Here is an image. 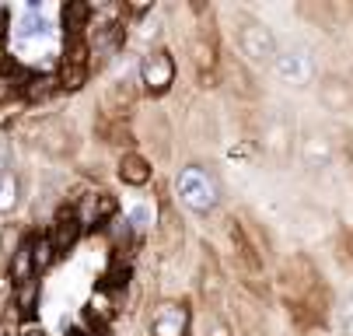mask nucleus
Wrapping results in <instances>:
<instances>
[{
	"label": "nucleus",
	"mask_w": 353,
	"mask_h": 336,
	"mask_svg": "<svg viewBox=\"0 0 353 336\" xmlns=\"http://www.w3.org/2000/svg\"><path fill=\"white\" fill-rule=\"evenodd\" d=\"M175 193L192 214H210L221 204V186L203 165H185L175 179Z\"/></svg>",
	"instance_id": "obj_1"
},
{
	"label": "nucleus",
	"mask_w": 353,
	"mask_h": 336,
	"mask_svg": "<svg viewBox=\"0 0 353 336\" xmlns=\"http://www.w3.org/2000/svg\"><path fill=\"white\" fill-rule=\"evenodd\" d=\"M234 39H238V50L248 63H256V67H266L273 63L276 57V35L266 21L259 18H248V14H238V28H234Z\"/></svg>",
	"instance_id": "obj_2"
},
{
	"label": "nucleus",
	"mask_w": 353,
	"mask_h": 336,
	"mask_svg": "<svg viewBox=\"0 0 353 336\" xmlns=\"http://www.w3.org/2000/svg\"><path fill=\"white\" fill-rule=\"evenodd\" d=\"M273 70L283 84L290 88H308L315 81V60L305 46H283L273 57Z\"/></svg>",
	"instance_id": "obj_3"
},
{
	"label": "nucleus",
	"mask_w": 353,
	"mask_h": 336,
	"mask_svg": "<svg viewBox=\"0 0 353 336\" xmlns=\"http://www.w3.org/2000/svg\"><path fill=\"white\" fill-rule=\"evenodd\" d=\"M259 144L270 161L276 165H287L290 155H294V123L283 116V112H270L263 119V130H259Z\"/></svg>",
	"instance_id": "obj_4"
},
{
	"label": "nucleus",
	"mask_w": 353,
	"mask_h": 336,
	"mask_svg": "<svg viewBox=\"0 0 353 336\" xmlns=\"http://www.w3.org/2000/svg\"><path fill=\"white\" fill-rule=\"evenodd\" d=\"M297 151H301V165H305L312 175H319V172H329L332 161H336V140L325 130L312 126V130H305V137H301Z\"/></svg>",
	"instance_id": "obj_5"
},
{
	"label": "nucleus",
	"mask_w": 353,
	"mask_h": 336,
	"mask_svg": "<svg viewBox=\"0 0 353 336\" xmlns=\"http://www.w3.org/2000/svg\"><path fill=\"white\" fill-rule=\"evenodd\" d=\"M140 81L150 95H165L172 84H175V60L168 50H154L147 53L143 63H140Z\"/></svg>",
	"instance_id": "obj_6"
},
{
	"label": "nucleus",
	"mask_w": 353,
	"mask_h": 336,
	"mask_svg": "<svg viewBox=\"0 0 353 336\" xmlns=\"http://www.w3.org/2000/svg\"><path fill=\"white\" fill-rule=\"evenodd\" d=\"M189 333V308L182 302H165L150 315V336H185Z\"/></svg>",
	"instance_id": "obj_7"
},
{
	"label": "nucleus",
	"mask_w": 353,
	"mask_h": 336,
	"mask_svg": "<svg viewBox=\"0 0 353 336\" xmlns=\"http://www.w3.org/2000/svg\"><path fill=\"white\" fill-rule=\"evenodd\" d=\"M319 102H322L329 112H350V109H353V84H350L346 77L325 74L322 84H319Z\"/></svg>",
	"instance_id": "obj_8"
},
{
	"label": "nucleus",
	"mask_w": 353,
	"mask_h": 336,
	"mask_svg": "<svg viewBox=\"0 0 353 336\" xmlns=\"http://www.w3.org/2000/svg\"><path fill=\"white\" fill-rule=\"evenodd\" d=\"M21 204V179L14 168L0 172V214H14Z\"/></svg>",
	"instance_id": "obj_9"
},
{
	"label": "nucleus",
	"mask_w": 353,
	"mask_h": 336,
	"mask_svg": "<svg viewBox=\"0 0 353 336\" xmlns=\"http://www.w3.org/2000/svg\"><path fill=\"white\" fill-rule=\"evenodd\" d=\"M119 179L126 186H147L150 182V165L140 158V155H123L119 161Z\"/></svg>",
	"instance_id": "obj_10"
},
{
	"label": "nucleus",
	"mask_w": 353,
	"mask_h": 336,
	"mask_svg": "<svg viewBox=\"0 0 353 336\" xmlns=\"http://www.w3.org/2000/svg\"><path fill=\"white\" fill-rule=\"evenodd\" d=\"M28 253H32V270H46L57 259V242L53 238H35V242L28 246Z\"/></svg>",
	"instance_id": "obj_11"
},
{
	"label": "nucleus",
	"mask_w": 353,
	"mask_h": 336,
	"mask_svg": "<svg viewBox=\"0 0 353 336\" xmlns=\"http://www.w3.org/2000/svg\"><path fill=\"white\" fill-rule=\"evenodd\" d=\"M339 326H343L346 336H353V295H346L343 305H339Z\"/></svg>",
	"instance_id": "obj_12"
},
{
	"label": "nucleus",
	"mask_w": 353,
	"mask_h": 336,
	"mask_svg": "<svg viewBox=\"0 0 353 336\" xmlns=\"http://www.w3.org/2000/svg\"><path fill=\"white\" fill-rule=\"evenodd\" d=\"M207 336H234V333H231V326L221 315H210L207 319Z\"/></svg>",
	"instance_id": "obj_13"
},
{
	"label": "nucleus",
	"mask_w": 353,
	"mask_h": 336,
	"mask_svg": "<svg viewBox=\"0 0 353 336\" xmlns=\"http://www.w3.org/2000/svg\"><path fill=\"white\" fill-rule=\"evenodd\" d=\"M343 137H346V140H343V148H346V158H350V165H353V130H346Z\"/></svg>",
	"instance_id": "obj_14"
},
{
	"label": "nucleus",
	"mask_w": 353,
	"mask_h": 336,
	"mask_svg": "<svg viewBox=\"0 0 353 336\" xmlns=\"http://www.w3.org/2000/svg\"><path fill=\"white\" fill-rule=\"evenodd\" d=\"M8 168H11V161H8V148L0 144V172H8Z\"/></svg>",
	"instance_id": "obj_15"
},
{
	"label": "nucleus",
	"mask_w": 353,
	"mask_h": 336,
	"mask_svg": "<svg viewBox=\"0 0 353 336\" xmlns=\"http://www.w3.org/2000/svg\"><path fill=\"white\" fill-rule=\"evenodd\" d=\"M67 336H88V333H84V329H70Z\"/></svg>",
	"instance_id": "obj_16"
}]
</instances>
